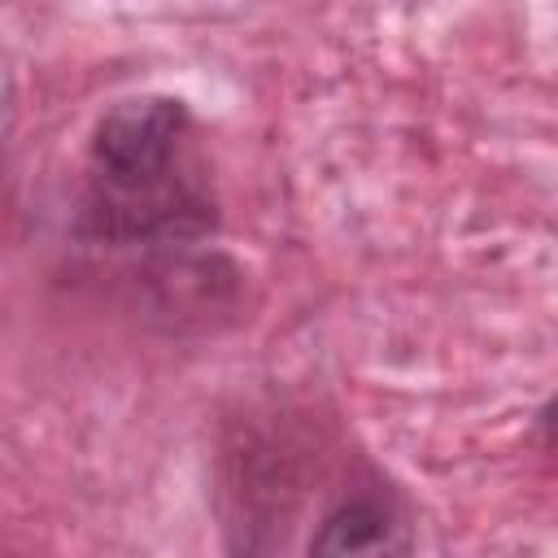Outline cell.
Returning <instances> with one entry per match:
<instances>
[{
  "label": "cell",
  "mask_w": 558,
  "mask_h": 558,
  "mask_svg": "<svg viewBox=\"0 0 558 558\" xmlns=\"http://www.w3.org/2000/svg\"><path fill=\"white\" fill-rule=\"evenodd\" d=\"M401 545L405 541L397 536L392 514L371 497H357L331 510L323 519V532L310 541V549L318 554H379V549H401Z\"/></svg>",
  "instance_id": "cell-2"
},
{
  "label": "cell",
  "mask_w": 558,
  "mask_h": 558,
  "mask_svg": "<svg viewBox=\"0 0 558 558\" xmlns=\"http://www.w3.org/2000/svg\"><path fill=\"white\" fill-rule=\"evenodd\" d=\"M83 222L113 244H174L214 227L209 174L179 100H118L96 122Z\"/></svg>",
  "instance_id": "cell-1"
}]
</instances>
